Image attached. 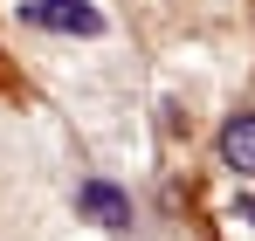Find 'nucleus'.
Returning a JSON list of instances; mask_svg holds the SVG:
<instances>
[{
  "mask_svg": "<svg viewBox=\"0 0 255 241\" xmlns=\"http://www.w3.org/2000/svg\"><path fill=\"white\" fill-rule=\"evenodd\" d=\"M221 165L242 172V179H255V111L228 118V131H221Z\"/></svg>",
  "mask_w": 255,
  "mask_h": 241,
  "instance_id": "f03ea898",
  "label": "nucleus"
},
{
  "mask_svg": "<svg viewBox=\"0 0 255 241\" xmlns=\"http://www.w3.org/2000/svg\"><path fill=\"white\" fill-rule=\"evenodd\" d=\"M28 28H48V35H104V14L90 0H14Z\"/></svg>",
  "mask_w": 255,
  "mask_h": 241,
  "instance_id": "f257e3e1",
  "label": "nucleus"
},
{
  "mask_svg": "<svg viewBox=\"0 0 255 241\" xmlns=\"http://www.w3.org/2000/svg\"><path fill=\"white\" fill-rule=\"evenodd\" d=\"M76 207H83L90 221H104V228H125L131 221V200L118 186H104V179H83V186H76Z\"/></svg>",
  "mask_w": 255,
  "mask_h": 241,
  "instance_id": "7ed1b4c3",
  "label": "nucleus"
},
{
  "mask_svg": "<svg viewBox=\"0 0 255 241\" xmlns=\"http://www.w3.org/2000/svg\"><path fill=\"white\" fill-rule=\"evenodd\" d=\"M242 221H255V200H249V207H242Z\"/></svg>",
  "mask_w": 255,
  "mask_h": 241,
  "instance_id": "20e7f679",
  "label": "nucleus"
}]
</instances>
